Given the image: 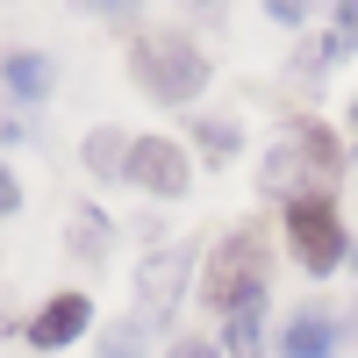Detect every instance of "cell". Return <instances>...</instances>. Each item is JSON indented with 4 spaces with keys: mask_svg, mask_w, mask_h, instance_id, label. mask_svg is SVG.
Listing matches in <instances>:
<instances>
[{
    "mask_svg": "<svg viewBox=\"0 0 358 358\" xmlns=\"http://www.w3.org/2000/svg\"><path fill=\"white\" fill-rule=\"evenodd\" d=\"M129 65H136V79L151 86L158 101H172V108H179V101H194L201 86H208V57H201L187 36H172V29L136 36V57H129Z\"/></svg>",
    "mask_w": 358,
    "mask_h": 358,
    "instance_id": "1",
    "label": "cell"
},
{
    "mask_svg": "<svg viewBox=\"0 0 358 358\" xmlns=\"http://www.w3.org/2000/svg\"><path fill=\"white\" fill-rule=\"evenodd\" d=\"M201 294H208V301H215L222 315H229V308H244V301H265V236H258V229L222 236V244H215V258H208Z\"/></svg>",
    "mask_w": 358,
    "mask_h": 358,
    "instance_id": "2",
    "label": "cell"
},
{
    "mask_svg": "<svg viewBox=\"0 0 358 358\" xmlns=\"http://www.w3.org/2000/svg\"><path fill=\"white\" fill-rule=\"evenodd\" d=\"M287 236H294V258L308 273H337L344 265V222L330 201H287Z\"/></svg>",
    "mask_w": 358,
    "mask_h": 358,
    "instance_id": "3",
    "label": "cell"
},
{
    "mask_svg": "<svg viewBox=\"0 0 358 358\" xmlns=\"http://www.w3.org/2000/svg\"><path fill=\"white\" fill-rule=\"evenodd\" d=\"M122 179H136L143 194H187L194 165H187V151H179L172 136H136V143H129V165H122Z\"/></svg>",
    "mask_w": 358,
    "mask_h": 358,
    "instance_id": "4",
    "label": "cell"
},
{
    "mask_svg": "<svg viewBox=\"0 0 358 358\" xmlns=\"http://www.w3.org/2000/svg\"><path fill=\"white\" fill-rule=\"evenodd\" d=\"M301 165H315V179H330V172H344V151H337V143L322 136V129H308V122H301V151H294V136H287L280 151L265 158V187H273V194H287V179L301 172Z\"/></svg>",
    "mask_w": 358,
    "mask_h": 358,
    "instance_id": "5",
    "label": "cell"
},
{
    "mask_svg": "<svg viewBox=\"0 0 358 358\" xmlns=\"http://www.w3.org/2000/svg\"><path fill=\"white\" fill-rule=\"evenodd\" d=\"M86 322H94V308H86V294H57V301H43V315L29 322V344L36 351H65Z\"/></svg>",
    "mask_w": 358,
    "mask_h": 358,
    "instance_id": "6",
    "label": "cell"
},
{
    "mask_svg": "<svg viewBox=\"0 0 358 358\" xmlns=\"http://www.w3.org/2000/svg\"><path fill=\"white\" fill-rule=\"evenodd\" d=\"M179 273H187V251H158L151 265H143V322H151V330H165L172 322V294H179Z\"/></svg>",
    "mask_w": 358,
    "mask_h": 358,
    "instance_id": "7",
    "label": "cell"
},
{
    "mask_svg": "<svg viewBox=\"0 0 358 358\" xmlns=\"http://www.w3.org/2000/svg\"><path fill=\"white\" fill-rule=\"evenodd\" d=\"M280 351H287V358H330V351H337V322L315 315V308L287 315V344H280Z\"/></svg>",
    "mask_w": 358,
    "mask_h": 358,
    "instance_id": "8",
    "label": "cell"
},
{
    "mask_svg": "<svg viewBox=\"0 0 358 358\" xmlns=\"http://www.w3.org/2000/svg\"><path fill=\"white\" fill-rule=\"evenodd\" d=\"M222 351L229 358H265V308L258 301H244V308L222 315Z\"/></svg>",
    "mask_w": 358,
    "mask_h": 358,
    "instance_id": "9",
    "label": "cell"
},
{
    "mask_svg": "<svg viewBox=\"0 0 358 358\" xmlns=\"http://www.w3.org/2000/svg\"><path fill=\"white\" fill-rule=\"evenodd\" d=\"M0 72H8V86H15L22 101L50 94V57H36V50H15V57H8V65H0Z\"/></svg>",
    "mask_w": 358,
    "mask_h": 358,
    "instance_id": "10",
    "label": "cell"
},
{
    "mask_svg": "<svg viewBox=\"0 0 358 358\" xmlns=\"http://www.w3.org/2000/svg\"><path fill=\"white\" fill-rule=\"evenodd\" d=\"M86 165H94L101 179H122V165H129V143L115 136V129H94V136H86Z\"/></svg>",
    "mask_w": 358,
    "mask_h": 358,
    "instance_id": "11",
    "label": "cell"
},
{
    "mask_svg": "<svg viewBox=\"0 0 358 358\" xmlns=\"http://www.w3.org/2000/svg\"><path fill=\"white\" fill-rule=\"evenodd\" d=\"M143 337H158L143 315H129V322H115L108 330V344H101V358H143Z\"/></svg>",
    "mask_w": 358,
    "mask_h": 358,
    "instance_id": "12",
    "label": "cell"
},
{
    "mask_svg": "<svg viewBox=\"0 0 358 358\" xmlns=\"http://www.w3.org/2000/svg\"><path fill=\"white\" fill-rule=\"evenodd\" d=\"M101 229H108V222L94 215V208H72V251H79V258H101V251H108Z\"/></svg>",
    "mask_w": 358,
    "mask_h": 358,
    "instance_id": "13",
    "label": "cell"
},
{
    "mask_svg": "<svg viewBox=\"0 0 358 358\" xmlns=\"http://www.w3.org/2000/svg\"><path fill=\"white\" fill-rule=\"evenodd\" d=\"M337 43L358 50V0H344V8H337ZM337 43H330V50H337Z\"/></svg>",
    "mask_w": 358,
    "mask_h": 358,
    "instance_id": "14",
    "label": "cell"
},
{
    "mask_svg": "<svg viewBox=\"0 0 358 358\" xmlns=\"http://www.w3.org/2000/svg\"><path fill=\"white\" fill-rule=\"evenodd\" d=\"M15 201H22V187H15V172L0 165V215H15Z\"/></svg>",
    "mask_w": 358,
    "mask_h": 358,
    "instance_id": "15",
    "label": "cell"
},
{
    "mask_svg": "<svg viewBox=\"0 0 358 358\" xmlns=\"http://www.w3.org/2000/svg\"><path fill=\"white\" fill-rule=\"evenodd\" d=\"M172 358H215V344H179Z\"/></svg>",
    "mask_w": 358,
    "mask_h": 358,
    "instance_id": "16",
    "label": "cell"
},
{
    "mask_svg": "<svg viewBox=\"0 0 358 358\" xmlns=\"http://www.w3.org/2000/svg\"><path fill=\"white\" fill-rule=\"evenodd\" d=\"M351 122H358V101H351Z\"/></svg>",
    "mask_w": 358,
    "mask_h": 358,
    "instance_id": "17",
    "label": "cell"
}]
</instances>
